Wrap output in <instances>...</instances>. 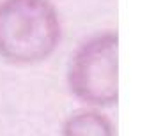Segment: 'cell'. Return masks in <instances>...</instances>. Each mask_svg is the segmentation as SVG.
Listing matches in <instances>:
<instances>
[{"label":"cell","instance_id":"6da1fadb","mask_svg":"<svg viewBox=\"0 0 156 136\" xmlns=\"http://www.w3.org/2000/svg\"><path fill=\"white\" fill-rule=\"evenodd\" d=\"M62 19L51 0H0V58L12 66L48 60L62 41Z\"/></svg>","mask_w":156,"mask_h":136},{"label":"cell","instance_id":"7a4b0ae2","mask_svg":"<svg viewBox=\"0 0 156 136\" xmlns=\"http://www.w3.org/2000/svg\"><path fill=\"white\" fill-rule=\"evenodd\" d=\"M69 94L85 108L114 106L119 101V32L105 29L85 37L69 58Z\"/></svg>","mask_w":156,"mask_h":136},{"label":"cell","instance_id":"3957f363","mask_svg":"<svg viewBox=\"0 0 156 136\" xmlns=\"http://www.w3.org/2000/svg\"><path fill=\"white\" fill-rule=\"evenodd\" d=\"M62 136H115V127L101 110L83 108L64 120Z\"/></svg>","mask_w":156,"mask_h":136}]
</instances>
